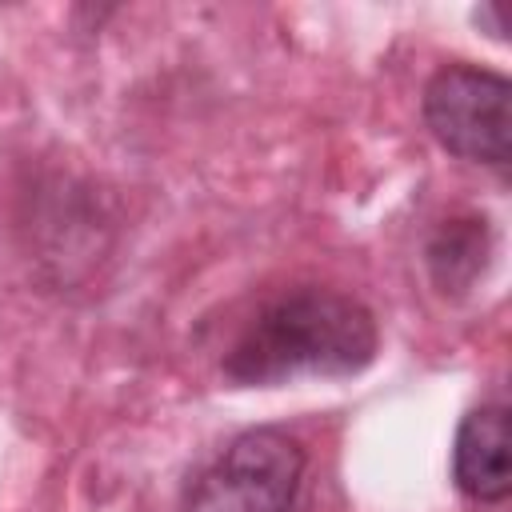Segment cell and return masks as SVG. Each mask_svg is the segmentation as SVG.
Segmentation results:
<instances>
[{
    "label": "cell",
    "instance_id": "cell-1",
    "mask_svg": "<svg viewBox=\"0 0 512 512\" xmlns=\"http://www.w3.org/2000/svg\"><path fill=\"white\" fill-rule=\"evenodd\" d=\"M380 344L372 312L336 288H292L268 300L224 352L232 384L268 388L296 376H352Z\"/></svg>",
    "mask_w": 512,
    "mask_h": 512
},
{
    "label": "cell",
    "instance_id": "cell-2",
    "mask_svg": "<svg viewBox=\"0 0 512 512\" xmlns=\"http://www.w3.org/2000/svg\"><path fill=\"white\" fill-rule=\"evenodd\" d=\"M304 448L280 428L240 432L180 496V512H292Z\"/></svg>",
    "mask_w": 512,
    "mask_h": 512
},
{
    "label": "cell",
    "instance_id": "cell-3",
    "mask_svg": "<svg viewBox=\"0 0 512 512\" xmlns=\"http://www.w3.org/2000/svg\"><path fill=\"white\" fill-rule=\"evenodd\" d=\"M512 84L476 64H448L424 88V120L432 136L460 160L508 168L512 156Z\"/></svg>",
    "mask_w": 512,
    "mask_h": 512
},
{
    "label": "cell",
    "instance_id": "cell-4",
    "mask_svg": "<svg viewBox=\"0 0 512 512\" xmlns=\"http://www.w3.org/2000/svg\"><path fill=\"white\" fill-rule=\"evenodd\" d=\"M452 480L476 504H500L512 492V460H508V408L480 404L472 408L452 444Z\"/></svg>",
    "mask_w": 512,
    "mask_h": 512
},
{
    "label": "cell",
    "instance_id": "cell-5",
    "mask_svg": "<svg viewBox=\"0 0 512 512\" xmlns=\"http://www.w3.org/2000/svg\"><path fill=\"white\" fill-rule=\"evenodd\" d=\"M488 260V228L484 220H448L432 244H428V268L440 292H460L468 288Z\"/></svg>",
    "mask_w": 512,
    "mask_h": 512
}]
</instances>
